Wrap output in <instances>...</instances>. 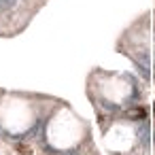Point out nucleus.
I'll list each match as a JSON object with an SVG mask.
<instances>
[{
    "mask_svg": "<svg viewBox=\"0 0 155 155\" xmlns=\"http://www.w3.org/2000/svg\"><path fill=\"white\" fill-rule=\"evenodd\" d=\"M127 117H130V119H144V117H147V110H144L142 106H136V108L127 110Z\"/></svg>",
    "mask_w": 155,
    "mask_h": 155,
    "instance_id": "nucleus-1",
    "label": "nucleus"
},
{
    "mask_svg": "<svg viewBox=\"0 0 155 155\" xmlns=\"http://www.w3.org/2000/svg\"><path fill=\"white\" fill-rule=\"evenodd\" d=\"M17 151H19V153H30V147H28V144H21V142H19V144H17Z\"/></svg>",
    "mask_w": 155,
    "mask_h": 155,
    "instance_id": "nucleus-2",
    "label": "nucleus"
}]
</instances>
